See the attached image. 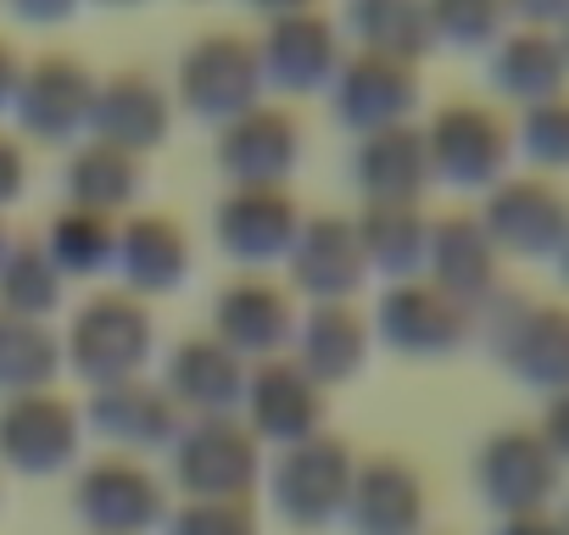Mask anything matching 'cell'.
<instances>
[{"label": "cell", "instance_id": "cell-1", "mask_svg": "<svg viewBox=\"0 0 569 535\" xmlns=\"http://www.w3.org/2000/svg\"><path fill=\"white\" fill-rule=\"evenodd\" d=\"M486 324L491 357L530 391L552 396L569 385V302H541L519 291H497L480 313L475 330Z\"/></svg>", "mask_w": 569, "mask_h": 535}, {"label": "cell", "instance_id": "cell-2", "mask_svg": "<svg viewBox=\"0 0 569 535\" xmlns=\"http://www.w3.org/2000/svg\"><path fill=\"white\" fill-rule=\"evenodd\" d=\"M157 352V319L151 307L134 296V291H96L73 307L68 330H62V363L90 380V385H107V380H129V374H146Z\"/></svg>", "mask_w": 569, "mask_h": 535}, {"label": "cell", "instance_id": "cell-3", "mask_svg": "<svg viewBox=\"0 0 569 535\" xmlns=\"http://www.w3.org/2000/svg\"><path fill=\"white\" fill-rule=\"evenodd\" d=\"M425 129V151H430V173L441 184H458V190H491L502 173H508V157H513V123L480 101V95H452L430 112Z\"/></svg>", "mask_w": 569, "mask_h": 535}, {"label": "cell", "instance_id": "cell-4", "mask_svg": "<svg viewBox=\"0 0 569 535\" xmlns=\"http://www.w3.org/2000/svg\"><path fill=\"white\" fill-rule=\"evenodd\" d=\"M173 95L184 112L207 118V123H229L234 112L262 101V62H257V40L234 34V29H212L196 34L190 51L179 57L173 73Z\"/></svg>", "mask_w": 569, "mask_h": 535}, {"label": "cell", "instance_id": "cell-5", "mask_svg": "<svg viewBox=\"0 0 569 535\" xmlns=\"http://www.w3.org/2000/svg\"><path fill=\"white\" fill-rule=\"evenodd\" d=\"M375 341H386L402 357H452L463 341H475V313L463 302H452L447 291H436L425 274L413 280H391L369 313Z\"/></svg>", "mask_w": 569, "mask_h": 535}, {"label": "cell", "instance_id": "cell-6", "mask_svg": "<svg viewBox=\"0 0 569 535\" xmlns=\"http://www.w3.org/2000/svg\"><path fill=\"white\" fill-rule=\"evenodd\" d=\"M475 485L502 518L541 513L563 491V463L552 457V446L541 441L536 424H502L475 452Z\"/></svg>", "mask_w": 569, "mask_h": 535}, {"label": "cell", "instance_id": "cell-7", "mask_svg": "<svg viewBox=\"0 0 569 535\" xmlns=\"http://www.w3.org/2000/svg\"><path fill=\"white\" fill-rule=\"evenodd\" d=\"M168 452H173V480L184 485V496H246L262 468L257 435L246 430L240 413L184 418Z\"/></svg>", "mask_w": 569, "mask_h": 535}, {"label": "cell", "instance_id": "cell-8", "mask_svg": "<svg viewBox=\"0 0 569 535\" xmlns=\"http://www.w3.org/2000/svg\"><path fill=\"white\" fill-rule=\"evenodd\" d=\"M90 107H96V73L68 57V51H46L34 62H23L18 95H12V118L29 140L40 145H62L73 134H90Z\"/></svg>", "mask_w": 569, "mask_h": 535}, {"label": "cell", "instance_id": "cell-9", "mask_svg": "<svg viewBox=\"0 0 569 535\" xmlns=\"http://www.w3.org/2000/svg\"><path fill=\"white\" fill-rule=\"evenodd\" d=\"M352 468H358V457H352V446L341 435L319 430L308 441H291L279 452V463H273V502H279V513L291 524H308V529L341 518L347 491H352Z\"/></svg>", "mask_w": 569, "mask_h": 535}, {"label": "cell", "instance_id": "cell-10", "mask_svg": "<svg viewBox=\"0 0 569 535\" xmlns=\"http://www.w3.org/2000/svg\"><path fill=\"white\" fill-rule=\"evenodd\" d=\"M84 413L57 391H18L0 402V463H12L18 474H57L79 457Z\"/></svg>", "mask_w": 569, "mask_h": 535}, {"label": "cell", "instance_id": "cell-11", "mask_svg": "<svg viewBox=\"0 0 569 535\" xmlns=\"http://www.w3.org/2000/svg\"><path fill=\"white\" fill-rule=\"evenodd\" d=\"M491 234L497 251L508 256H552L569 223V195L547 179V173H502L480 212H475Z\"/></svg>", "mask_w": 569, "mask_h": 535}, {"label": "cell", "instance_id": "cell-12", "mask_svg": "<svg viewBox=\"0 0 569 535\" xmlns=\"http://www.w3.org/2000/svg\"><path fill=\"white\" fill-rule=\"evenodd\" d=\"M240 418L257 441H279V446L308 441L325 430V385L297 357H262L246 369Z\"/></svg>", "mask_w": 569, "mask_h": 535}, {"label": "cell", "instance_id": "cell-13", "mask_svg": "<svg viewBox=\"0 0 569 535\" xmlns=\"http://www.w3.org/2000/svg\"><path fill=\"white\" fill-rule=\"evenodd\" d=\"M330 107L352 134H375L391 123H413L419 107V62L380 57V51H347L330 79Z\"/></svg>", "mask_w": 569, "mask_h": 535}, {"label": "cell", "instance_id": "cell-14", "mask_svg": "<svg viewBox=\"0 0 569 535\" xmlns=\"http://www.w3.org/2000/svg\"><path fill=\"white\" fill-rule=\"evenodd\" d=\"M347 46H341V23L325 7H302V12H279L268 18L262 40H257V62H262V84L279 90H330L336 68H341Z\"/></svg>", "mask_w": 569, "mask_h": 535}, {"label": "cell", "instance_id": "cell-15", "mask_svg": "<svg viewBox=\"0 0 569 535\" xmlns=\"http://www.w3.org/2000/svg\"><path fill=\"white\" fill-rule=\"evenodd\" d=\"M212 157L229 173V184H284L302 162V123H297L291 107L262 95L257 107L218 123Z\"/></svg>", "mask_w": 569, "mask_h": 535}, {"label": "cell", "instance_id": "cell-16", "mask_svg": "<svg viewBox=\"0 0 569 535\" xmlns=\"http://www.w3.org/2000/svg\"><path fill=\"white\" fill-rule=\"evenodd\" d=\"M212 335L229 352H240L246 363L279 357L284 346H291V335H297V302H291V291H284L279 280L246 268V274H234L212 296Z\"/></svg>", "mask_w": 569, "mask_h": 535}, {"label": "cell", "instance_id": "cell-17", "mask_svg": "<svg viewBox=\"0 0 569 535\" xmlns=\"http://www.w3.org/2000/svg\"><path fill=\"white\" fill-rule=\"evenodd\" d=\"M212 229L234 262L262 274V262H284V251H291V240L302 229V206H297L291 184H229L212 212Z\"/></svg>", "mask_w": 569, "mask_h": 535}, {"label": "cell", "instance_id": "cell-18", "mask_svg": "<svg viewBox=\"0 0 569 535\" xmlns=\"http://www.w3.org/2000/svg\"><path fill=\"white\" fill-rule=\"evenodd\" d=\"M425 280L480 313L502 291V251L491 245L486 223L475 212H441L430 218V245H425Z\"/></svg>", "mask_w": 569, "mask_h": 535}, {"label": "cell", "instance_id": "cell-19", "mask_svg": "<svg viewBox=\"0 0 569 535\" xmlns=\"http://www.w3.org/2000/svg\"><path fill=\"white\" fill-rule=\"evenodd\" d=\"M284 268H291V291H302L308 302H352L358 285L369 280L358 229L341 212L302 218L291 251H284Z\"/></svg>", "mask_w": 569, "mask_h": 535}, {"label": "cell", "instance_id": "cell-20", "mask_svg": "<svg viewBox=\"0 0 569 535\" xmlns=\"http://www.w3.org/2000/svg\"><path fill=\"white\" fill-rule=\"evenodd\" d=\"M73 502L101 535H140L162 518V480L134 452H101L84 463Z\"/></svg>", "mask_w": 569, "mask_h": 535}, {"label": "cell", "instance_id": "cell-21", "mask_svg": "<svg viewBox=\"0 0 569 535\" xmlns=\"http://www.w3.org/2000/svg\"><path fill=\"white\" fill-rule=\"evenodd\" d=\"M84 418L96 435L118 441V452H151V446H173L184 413L179 402L162 391V380L151 374H129V380H107V385H90V402H84Z\"/></svg>", "mask_w": 569, "mask_h": 535}, {"label": "cell", "instance_id": "cell-22", "mask_svg": "<svg viewBox=\"0 0 569 535\" xmlns=\"http://www.w3.org/2000/svg\"><path fill=\"white\" fill-rule=\"evenodd\" d=\"M173 101L162 90L157 73L146 68H112L107 79H96V107H90V140H107L118 151H157L168 134Z\"/></svg>", "mask_w": 569, "mask_h": 535}, {"label": "cell", "instance_id": "cell-23", "mask_svg": "<svg viewBox=\"0 0 569 535\" xmlns=\"http://www.w3.org/2000/svg\"><path fill=\"white\" fill-rule=\"evenodd\" d=\"M341 518L358 535H419V524H425V480H419V468L408 457H397V452L358 457Z\"/></svg>", "mask_w": 569, "mask_h": 535}, {"label": "cell", "instance_id": "cell-24", "mask_svg": "<svg viewBox=\"0 0 569 535\" xmlns=\"http://www.w3.org/2000/svg\"><path fill=\"white\" fill-rule=\"evenodd\" d=\"M246 357L229 352L212 330L173 341V352L162 357V391L179 402V413L201 418V413H240V391H246Z\"/></svg>", "mask_w": 569, "mask_h": 535}, {"label": "cell", "instance_id": "cell-25", "mask_svg": "<svg viewBox=\"0 0 569 535\" xmlns=\"http://www.w3.org/2000/svg\"><path fill=\"white\" fill-rule=\"evenodd\" d=\"M190 256H196L190 251V229L173 212H129V218H118L112 268L123 274V291H134L140 302L184 285Z\"/></svg>", "mask_w": 569, "mask_h": 535}, {"label": "cell", "instance_id": "cell-26", "mask_svg": "<svg viewBox=\"0 0 569 535\" xmlns=\"http://www.w3.org/2000/svg\"><path fill=\"white\" fill-rule=\"evenodd\" d=\"M369 346H375V330H369V313H358V302H308V313H297L291 357L325 391L352 380L363 369Z\"/></svg>", "mask_w": 569, "mask_h": 535}, {"label": "cell", "instance_id": "cell-27", "mask_svg": "<svg viewBox=\"0 0 569 535\" xmlns=\"http://www.w3.org/2000/svg\"><path fill=\"white\" fill-rule=\"evenodd\" d=\"M352 179H358L363 201H419L436 184L430 151H425V129L419 123H391V129L358 134Z\"/></svg>", "mask_w": 569, "mask_h": 535}, {"label": "cell", "instance_id": "cell-28", "mask_svg": "<svg viewBox=\"0 0 569 535\" xmlns=\"http://www.w3.org/2000/svg\"><path fill=\"white\" fill-rule=\"evenodd\" d=\"M486 73H491V90H502L519 107L569 90V57H563L558 29H525V23L502 29L497 46H491V68Z\"/></svg>", "mask_w": 569, "mask_h": 535}, {"label": "cell", "instance_id": "cell-29", "mask_svg": "<svg viewBox=\"0 0 569 535\" xmlns=\"http://www.w3.org/2000/svg\"><path fill=\"white\" fill-rule=\"evenodd\" d=\"M363 262L380 268L386 285L391 280H413L425 274V245H430V218L419 201H363V212L352 218Z\"/></svg>", "mask_w": 569, "mask_h": 535}, {"label": "cell", "instance_id": "cell-30", "mask_svg": "<svg viewBox=\"0 0 569 535\" xmlns=\"http://www.w3.org/2000/svg\"><path fill=\"white\" fill-rule=\"evenodd\" d=\"M140 179H146L140 157L134 151H118L107 140H79L68 151V168H62L68 201L73 206H90V212H107V218H118L123 206H134Z\"/></svg>", "mask_w": 569, "mask_h": 535}, {"label": "cell", "instance_id": "cell-31", "mask_svg": "<svg viewBox=\"0 0 569 535\" xmlns=\"http://www.w3.org/2000/svg\"><path fill=\"white\" fill-rule=\"evenodd\" d=\"M347 29L358 51H380L402 62H419L436 46L425 0H347Z\"/></svg>", "mask_w": 569, "mask_h": 535}, {"label": "cell", "instance_id": "cell-32", "mask_svg": "<svg viewBox=\"0 0 569 535\" xmlns=\"http://www.w3.org/2000/svg\"><path fill=\"white\" fill-rule=\"evenodd\" d=\"M62 374V330L51 319H23L0 307V391H46Z\"/></svg>", "mask_w": 569, "mask_h": 535}, {"label": "cell", "instance_id": "cell-33", "mask_svg": "<svg viewBox=\"0 0 569 535\" xmlns=\"http://www.w3.org/2000/svg\"><path fill=\"white\" fill-rule=\"evenodd\" d=\"M68 296L62 268L40 245V234H12L7 256H0V307L23 319H51Z\"/></svg>", "mask_w": 569, "mask_h": 535}, {"label": "cell", "instance_id": "cell-34", "mask_svg": "<svg viewBox=\"0 0 569 535\" xmlns=\"http://www.w3.org/2000/svg\"><path fill=\"white\" fill-rule=\"evenodd\" d=\"M40 245L51 251V262L62 268V280H90L101 268H112V251H118V218L107 212H90V206H57Z\"/></svg>", "mask_w": 569, "mask_h": 535}, {"label": "cell", "instance_id": "cell-35", "mask_svg": "<svg viewBox=\"0 0 569 535\" xmlns=\"http://www.w3.org/2000/svg\"><path fill=\"white\" fill-rule=\"evenodd\" d=\"M425 12H430L436 46H458V51L497 46V34L508 29L502 0H425Z\"/></svg>", "mask_w": 569, "mask_h": 535}, {"label": "cell", "instance_id": "cell-36", "mask_svg": "<svg viewBox=\"0 0 569 535\" xmlns=\"http://www.w3.org/2000/svg\"><path fill=\"white\" fill-rule=\"evenodd\" d=\"M513 145L536 162V168H569V90L547 95V101H530L513 123Z\"/></svg>", "mask_w": 569, "mask_h": 535}, {"label": "cell", "instance_id": "cell-37", "mask_svg": "<svg viewBox=\"0 0 569 535\" xmlns=\"http://www.w3.org/2000/svg\"><path fill=\"white\" fill-rule=\"evenodd\" d=\"M168 535H257L251 496H184L168 518Z\"/></svg>", "mask_w": 569, "mask_h": 535}, {"label": "cell", "instance_id": "cell-38", "mask_svg": "<svg viewBox=\"0 0 569 535\" xmlns=\"http://www.w3.org/2000/svg\"><path fill=\"white\" fill-rule=\"evenodd\" d=\"M23 184H29V151H23L18 134L0 129V212L23 195Z\"/></svg>", "mask_w": 569, "mask_h": 535}, {"label": "cell", "instance_id": "cell-39", "mask_svg": "<svg viewBox=\"0 0 569 535\" xmlns=\"http://www.w3.org/2000/svg\"><path fill=\"white\" fill-rule=\"evenodd\" d=\"M536 430H541V441L552 446V457H558V463H569V385L547 396V407H541Z\"/></svg>", "mask_w": 569, "mask_h": 535}, {"label": "cell", "instance_id": "cell-40", "mask_svg": "<svg viewBox=\"0 0 569 535\" xmlns=\"http://www.w3.org/2000/svg\"><path fill=\"white\" fill-rule=\"evenodd\" d=\"M508 18H519L525 29H558L569 18V0H502Z\"/></svg>", "mask_w": 569, "mask_h": 535}, {"label": "cell", "instance_id": "cell-41", "mask_svg": "<svg viewBox=\"0 0 569 535\" xmlns=\"http://www.w3.org/2000/svg\"><path fill=\"white\" fill-rule=\"evenodd\" d=\"M497 535H569V529H563V518L552 507H541V513H508L497 524Z\"/></svg>", "mask_w": 569, "mask_h": 535}, {"label": "cell", "instance_id": "cell-42", "mask_svg": "<svg viewBox=\"0 0 569 535\" xmlns=\"http://www.w3.org/2000/svg\"><path fill=\"white\" fill-rule=\"evenodd\" d=\"M7 12H18L23 23H68L79 0H7Z\"/></svg>", "mask_w": 569, "mask_h": 535}, {"label": "cell", "instance_id": "cell-43", "mask_svg": "<svg viewBox=\"0 0 569 535\" xmlns=\"http://www.w3.org/2000/svg\"><path fill=\"white\" fill-rule=\"evenodd\" d=\"M18 79H23V57H18V46L0 34V112L12 107V95H18Z\"/></svg>", "mask_w": 569, "mask_h": 535}, {"label": "cell", "instance_id": "cell-44", "mask_svg": "<svg viewBox=\"0 0 569 535\" xmlns=\"http://www.w3.org/2000/svg\"><path fill=\"white\" fill-rule=\"evenodd\" d=\"M302 7H319V0H251V12H262V18H279V12H302Z\"/></svg>", "mask_w": 569, "mask_h": 535}, {"label": "cell", "instance_id": "cell-45", "mask_svg": "<svg viewBox=\"0 0 569 535\" xmlns=\"http://www.w3.org/2000/svg\"><path fill=\"white\" fill-rule=\"evenodd\" d=\"M552 262H558V280L569 285V223H563V240H558V251H552Z\"/></svg>", "mask_w": 569, "mask_h": 535}, {"label": "cell", "instance_id": "cell-46", "mask_svg": "<svg viewBox=\"0 0 569 535\" xmlns=\"http://www.w3.org/2000/svg\"><path fill=\"white\" fill-rule=\"evenodd\" d=\"M7 245H12V229H7V212H0V256H7Z\"/></svg>", "mask_w": 569, "mask_h": 535}, {"label": "cell", "instance_id": "cell-47", "mask_svg": "<svg viewBox=\"0 0 569 535\" xmlns=\"http://www.w3.org/2000/svg\"><path fill=\"white\" fill-rule=\"evenodd\" d=\"M558 40H563V57H569V18L558 23Z\"/></svg>", "mask_w": 569, "mask_h": 535}, {"label": "cell", "instance_id": "cell-48", "mask_svg": "<svg viewBox=\"0 0 569 535\" xmlns=\"http://www.w3.org/2000/svg\"><path fill=\"white\" fill-rule=\"evenodd\" d=\"M101 7H140V0H101Z\"/></svg>", "mask_w": 569, "mask_h": 535}, {"label": "cell", "instance_id": "cell-49", "mask_svg": "<svg viewBox=\"0 0 569 535\" xmlns=\"http://www.w3.org/2000/svg\"><path fill=\"white\" fill-rule=\"evenodd\" d=\"M558 518H563V529H569V507H563V513H558Z\"/></svg>", "mask_w": 569, "mask_h": 535}]
</instances>
